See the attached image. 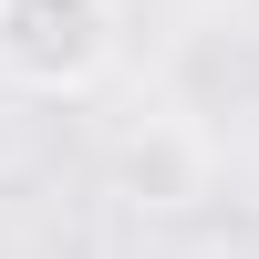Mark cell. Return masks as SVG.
<instances>
[{
	"mask_svg": "<svg viewBox=\"0 0 259 259\" xmlns=\"http://www.w3.org/2000/svg\"><path fill=\"white\" fill-rule=\"evenodd\" d=\"M114 0H0V83L21 94H94L114 62Z\"/></svg>",
	"mask_w": 259,
	"mask_h": 259,
	"instance_id": "obj_1",
	"label": "cell"
}]
</instances>
